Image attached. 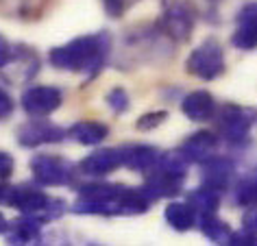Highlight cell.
Wrapping results in <instances>:
<instances>
[{"label":"cell","instance_id":"25","mask_svg":"<svg viewBox=\"0 0 257 246\" xmlns=\"http://www.w3.org/2000/svg\"><path fill=\"white\" fill-rule=\"evenodd\" d=\"M166 120H168V111H162V109L159 111H149L140 115V120L136 122V129L138 131H153V129L162 127Z\"/></svg>","mask_w":257,"mask_h":246},{"label":"cell","instance_id":"16","mask_svg":"<svg viewBox=\"0 0 257 246\" xmlns=\"http://www.w3.org/2000/svg\"><path fill=\"white\" fill-rule=\"evenodd\" d=\"M42 220L35 216H27L22 213V218L14 220L5 226V237L9 244L27 246V244H40L42 239Z\"/></svg>","mask_w":257,"mask_h":246},{"label":"cell","instance_id":"5","mask_svg":"<svg viewBox=\"0 0 257 246\" xmlns=\"http://www.w3.org/2000/svg\"><path fill=\"white\" fill-rule=\"evenodd\" d=\"M214 118H216L220 138L231 146H242V144H246L248 133L255 125L257 115L253 109H248V107L227 102V105H222L220 109H216Z\"/></svg>","mask_w":257,"mask_h":246},{"label":"cell","instance_id":"19","mask_svg":"<svg viewBox=\"0 0 257 246\" xmlns=\"http://www.w3.org/2000/svg\"><path fill=\"white\" fill-rule=\"evenodd\" d=\"M109 127L98 120H79L68 129V138L81 146H98L107 140Z\"/></svg>","mask_w":257,"mask_h":246},{"label":"cell","instance_id":"7","mask_svg":"<svg viewBox=\"0 0 257 246\" xmlns=\"http://www.w3.org/2000/svg\"><path fill=\"white\" fill-rule=\"evenodd\" d=\"M29 166L31 172H33V179L46 187L68 185L74 179V164L63 159L61 155H48V153L35 155Z\"/></svg>","mask_w":257,"mask_h":246},{"label":"cell","instance_id":"33","mask_svg":"<svg viewBox=\"0 0 257 246\" xmlns=\"http://www.w3.org/2000/svg\"><path fill=\"white\" fill-rule=\"evenodd\" d=\"M211 3H218V0H211Z\"/></svg>","mask_w":257,"mask_h":246},{"label":"cell","instance_id":"12","mask_svg":"<svg viewBox=\"0 0 257 246\" xmlns=\"http://www.w3.org/2000/svg\"><path fill=\"white\" fill-rule=\"evenodd\" d=\"M231 44L237 50L257 48V0L242 5L235 14V29L231 35Z\"/></svg>","mask_w":257,"mask_h":246},{"label":"cell","instance_id":"32","mask_svg":"<svg viewBox=\"0 0 257 246\" xmlns=\"http://www.w3.org/2000/svg\"><path fill=\"white\" fill-rule=\"evenodd\" d=\"M5 226H7V220H5L3 211H0V233H5Z\"/></svg>","mask_w":257,"mask_h":246},{"label":"cell","instance_id":"9","mask_svg":"<svg viewBox=\"0 0 257 246\" xmlns=\"http://www.w3.org/2000/svg\"><path fill=\"white\" fill-rule=\"evenodd\" d=\"M159 29L172 42L190 40L192 31H194V11L183 0H166L162 20H159Z\"/></svg>","mask_w":257,"mask_h":246},{"label":"cell","instance_id":"22","mask_svg":"<svg viewBox=\"0 0 257 246\" xmlns=\"http://www.w3.org/2000/svg\"><path fill=\"white\" fill-rule=\"evenodd\" d=\"M198 226H201L203 235L214 244H227L231 235V226L224 220L218 218V213H207V216L198 218Z\"/></svg>","mask_w":257,"mask_h":246},{"label":"cell","instance_id":"17","mask_svg":"<svg viewBox=\"0 0 257 246\" xmlns=\"http://www.w3.org/2000/svg\"><path fill=\"white\" fill-rule=\"evenodd\" d=\"M216 100L214 96L205 89H196V92L188 94L185 98L181 100V111L188 120L192 122H205V120H211L216 115Z\"/></svg>","mask_w":257,"mask_h":246},{"label":"cell","instance_id":"26","mask_svg":"<svg viewBox=\"0 0 257 246\" xmlns=\"http://www.w3.org/2000/svg\"><path fill=\"white\" fill-rule=\"evenodd\" d=\"M138 0H102V7H105L107 16L113 18V20H118V18H122L126 14L128 9L136 5Z\"/></svg>","mask_w":257,"mask_h":246},{"label":"cell","instance_id":"20","mask_svg":"<svg viewBox=\"0 0 257 246\" xmlns=\"http://www.w3.org/2000/svg\"><path fill=\"white\" fill-rule=\"evenodd\" d=\"M164 218H166V222L179 233H185L198 224V216H196L194 207L190 203H181V200L168 203V207L164 209Z\"/></svg>","mask_w":257,"mask_h":246},{"label":"cell","instance_id":"24","mask_svg":"<svg viewBox=\"0 0 257 246\" xmlns=\"http://www.w3.org/2000/svg\"><path fill=\"white\" fill-rule=\"evenodd\" d=\"M105 100H107V107L111 109L115 115H122V113H126L128 109H131V98H128V94H126L124 87L109 89V94H107Z\"/></svg>","mask_w":257,"mask_h":246},{"label":"cell","instance_id":"30","mask_svg":"<svg viewBox=\"0 0 257 246\" xmlns=\"http://www.w3.org/2000/svg\"><path fill=\"white\" fill-rule=\"evenodd\" d=\"M9 53H11V44H9L7 40H5L3 35H0V66H3V63L7 61Z\"/></svg>","mask_w":257,"mask_h":246},{"label":"cell","instance_id":"29","mask_svg":"<svg viewBox=\"0 0 257 246\" xmlns=\"http://www.w3.org/2000/svg\"><path fill=\"white\" fill-rule=\"evenodd\" d=\"M14 107H16L14 98H11V96L0 87V122H5L11 113H14Z\"/></svg>","mask_w":257,"mask_h":246},{"label":"cell","instance_id":"15","mask_svg":"<svg viewBox=\"0 0 257 246\" xmlns=\"http://www.w3.org/2000/svg\"><path fill=\"white\" fill-rule=\"evenodd\" d=\"M118 168H122V148H102V151L87 155L79 164V170L85 177H94V179L107 177Z\"/></svg>","mask_w":257,"mask_h":246},{"label":"cell","instance_id":"2","mask_svg":"<svg viewBox=\"0 0 257 246\" xmlns=\"http://www.w3.org/2000/svg\"><path fill=\"white\" fill-rule=\"evenodd\" d=\"M111 40L107 33H92L70 40L63 46H57L48 53V61L53 68L63 72H81L87 79H94L105 68L109 57Z\"/></svg>","mask_w":257,"mask_h":246},{"label":"cell","instance_id":"6","mask_svg":"<svg viewBox=\"0 0 257 246\" xmlns=\"http://www.w3.org/2000/svg\"><path fill=\"white\" fill-rule=\"evenodd\" d=\"M227 61H224V48L216 40H205L192 50L185 59V72L201 81H214L224 74Z\"/></svg>","mask_w":257,"mask_h":246},{"label":"cell","instance_id":"28","mask_svg":"<svg viewBox=\"0 0 257 246\" xmlns=\"http://www.w3.org/2000/svg\"><path fill=\"white\" fill-rule=\"evenodd\" d=\"M14 168H16V161L9 153L0 151V181H7L11 174H14Z\"/></svg>","mask_w":257,"mask_h":246},{"label":"cell","instance_id":"10","mask_svg":"<svg viewBox=\"0 0 257 246\" xmlns=\"http://www.w3.org/2000/svg\"><path fill=\"white\" fill-rule=\"evenodd\" d=\"M63 102V92L55 85H33L24 89L20 105L24 113L31 118H46V115L55 113Z\"/></svg>","mask_w":257,"mask_h":246},{"label":"cell","instance_id":"14","mask_svg":"<svg viewBox=\"0 0 257 246\" xmlns=\"http://www.w3.org/2000/svg\"><path fill=\"white\" fill-rule=\"evenodd\" d=\"M218 151V135L211 131H196L192 133L181 146L177 148V153L188 161V164H205L209 157H214Z\"/></svg>","mask_w":257,"mask_h":246},{"label":"cell","instance_id":"11","mask_svg":"<svg viewBox=\"0 0 257 246\" xmlns=\"http://www.w3.org/2000/svg\"><path fill=\"white\" fill-rule=\"evenodd\" d=\"M68 138V131H63L61 127L53 125L48 120L33 118L18 129V142L24 148H40L48 144H59Z\"/></svg>","mask_w":257,"mask_h":246},{"label":"cell","instance_id":"23","mask_svg":"<svg viewBox=\"0 0 257 246\" xmlns=\"http://www.w3.org/2000/svg\"><path fill=\"white\" fill-rule=\"evenodd\" d=\"M233 203L240 207L257 205V170L242 177L233 187Z\"/></svg>","mask_w":257,"mask_h":246},{"label":"cell","instance_id":"13","mask_svg":"<svg viewBox=\"0 0 257 246\" xmlns=\"http://www.w3.org/2000/svg\"><path fill=\"white\" fill-rule=\"evenodd\" d=\"M235 177V164L229 157L214 155L205 164H201V185L216 192H224L231 187V181Z\"/></svg>","mask_w":257,"mask_h":246},{"label":"cell","instance_id":"27","mask_svg":"<svg viewBox=\"0 0 257 246\" xmlns=\"http://www.w3.org/2000/svg\"><path fill=\"white\" fill-rule=\"evenodd\" d=\"M242 231L257 242V205H248L242 216Z\"/></svg>","mask_w":257,"mask_h":246},{"label":"cell","instance_id":"8","mask_svg":"<svg viewBox=\"0 0 257 246\" xmlns=\"http://www.w3.org/2000/svg\"><path fill=\"white\" fill-rule=\"evenodd\" d=\"M37 72H40V57H37L33 48L24 46V44L11 46L7 61L0 66V76H3L9 85L31 83Z\"/></svg>","mask_w":257,"mask_h":246},{"label":"cell","instance_id":"21","mask_svg":"<svg viewBox=\"0 0 257 246\" xmlns=\"http://www.w3.org/2000/svg\"><path fill=\"white\" fill-rule=\"evenodd\" d=\"M220 192L216 190H209V187H198V190H194L190 194L188 203L194 207L196 216H207V213H218V207H220Z\"/></svg>","mask_w":257,"mask_h":246},{"label":"cell","instance_id":"1","mask_svg":"<svg viewBox=\"0 0 257 246\" xmlns=\"http://www.w3.org/2000/svg\"><path fill=\"white\" fill-rule=\"evenodd\" d=\"M151 200L140 187H128L120 183H87L79 190V198L70 207L76 216H140L146 213Z\"/></svg>","mask_w":257,"mask_h":246},{"label":"cell","instance_id":"31","mask_svg":"<svg viewBox=\"0 0 257 246\" xmlns=\"http://www.w3.org/2000/svg\"><path fill=\"white\" fill-rule=\"evenodd\" d=\"M11 187H14V185H5V183H0V205H9Z\"/></svg>","mask_w":257,"mask_h":246},{"label":"cell","instance_id":"4","mask_svg":"<svg viewBox=\"0 0 257 246\" xmlns=\"http://www.w3.org/2000/svg\"><path fill=\"white\" fill-rule=\"evenodd\" d=\"M9 207H14V209H18L20 213H27V216L40 218L42 222L57 220L66 211V203H63L61 198L48 196L44 190H40V187H35V185H29V183L11 187Z\"/></svg>","mask_w":257,"mask_h":246},{"label":"cell","instance_id":"3","mask_svg":"<svg viewBox=\"0 0 257 246\" xmlns=\"http://www.w3.org/2000/svg\"><path fill=\"white\" fill-rule=\"evenodd\" d=\"M188 161H185L179 153H168L162 155L159 161L144 172V183H142V194L151 200H162V198H175L181 194L185 185V177H188Z\"/></svg>","mask_w":257,"mask_h":246},{"label":"cell","instance_id":"18","mask_svg":"<svg viewBox=\"0 0 257 246\" xmlns=\"http://www.w3.org/2000/svg\"><path fill=\"white\" fill-rule=\"evenodd\" d=\"M120 148H122V168H128L133 172H149L162 157V153L149 144H131Z\"/></svg>","mask_w":257,"mask_h":246}]
</instances>
